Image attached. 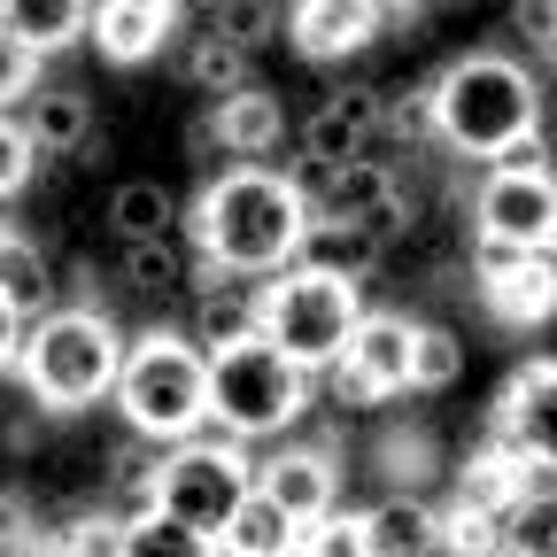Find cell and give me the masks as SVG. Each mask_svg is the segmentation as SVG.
I'll return each mask as SVG.
<instances>
[{"label": "cell", "mask_w": 557, "mask_h": 557, "mask_svg": "<svg viewBox=\"0 0 557 557\" xmlns=\"http://www.w3.org/2000/svg\"><path fill=\"white\" fill-rule=\"evenodd\" d=\"M302 233H310V201H302V186L278 163H225V171H209V186L186 209V248L201 263L248 271V278H271L278 263H295Z\"/></svg>", "instance_id": "cell-1"}, {"label": "cell", "mask_w": 557, "mask_h": 557, "mask_svg": "<svg viewBox=\"0 0 557 557\" xmlns=\"http://www.w3.org/2000/svg\"><path fill=\"white\" fill-rule=\"evenodd\" d=\"M434 101V148L465 163H504L511 148L542 139V70L519 54H457L426 78Z\"/></svg>", "instance_id": "cell-2"}, {"label": "cell", "mask_w": 557, "mask_h": 557, "mask_svg": "<svg viewBox=\"0 0 557 557\" xmlns=\"http://www.w3.org/2000/svg\"><path fill=\"white\" fill-rule=\"evenodd\" d=\"M116 364H124L116 318L101 302H54L24 325V348L9 372L24 380V403H39L47 418H78V410L109 403Z\"/></svg>", "instance_id": "cell-3"}, {"label": "cell", "mask_w": 557, "mask_h": 557, "mask_svg": "<svg viewBox=\"0 0 557 557\" xmlns=\"http://www.w3.org/2000/svg\"><path fill=\"white\" fill-rule=\"evenodd\" d=\"M109 403L124 410V434L148 442H186L209 426V348L178 325H148L124 333V364Z\"/></svg>", "instance_id": "cell-4"}, {"label": "cell", "mask_w": 557, "mask_h": 557, "mask_svg": "<svg viewBox=\"0 0 557 557\" xmlns=\"http://www.w3.org/2000/svg\"><path fill=\"white\" fill-rule=\"evenodd\" d=\"M310 410V372L278 357L263 333L209 348V426L233 442H278Z\"/></svg>", "instance_id": "cell-5"}, {"label": "cell", "mask_w": 557, "mask_h": 557, "mask_svg": "<svg viewBox=\"0 0 557 557\" xmlns=\"http://www.w3.org/2000/svg\"><path fill=\"white\" fill-rule=\"evenodd\" d=\"M357 318H364V287L318 271V263H278L256 295V333L278 357H295L302 372H325L341 357V341L357 333Z\"/></svg>", "instance_id": "cell-6"}, {"label": "cell", "mask_w": 557, "mask_h": 557, "mask_svg": "<svg viewBox=\"0 0 557 557\" xmlns=\"http://www.w3.org/2000/svg\"><path fill=\"white\" fill-rule=\"evenodd\" d=\"M248 487H256L248 442H233V434H218V426H201V434H186V442H163L156 511H171V519H186V527H201V534H218V527L240 511Z\"/></svg>", "instance_id": "cell-7"}, {"label": "cell", "mask_w": 557, "mask_h": 557, "mask_svg": "<svg viewBox=\"0 0 557 557\" xmlns=\"http://www.w3.org/2000/svg\"><path fill=\"white\" fill-rule=\"evenodd\" d=\"M472 233L480 240H504V248H527V256H557V171H549L542 139L511 148L504 163H480Z\"/></svg>", "instance_id": "cell-8"}, {"label": "cell", "mask_w": 557, "mask_h": 557, "mask_svg": "<svg viewBox=\"0 0 557 557\" xmlns=\"http://www.w3.org/2000/svg\"><path fill=\"white\" fill-rule=\"evenodd\" d=\"M410 333H418V318H403V310H364L357 333L341 341V357H333L325 372H310V380H325L333 410L395 403V395H410Z\"/></svg>", "instance_id": "cell-9"}, {"label": "cell", "mask_w": 557, "mask_h": 557, "mask_svg": "<svg viewBox=\"0 0 557 557\" xmlns=\"http://www.w3.org/2000/svg\"><path fill=\"white\" fill-rule=\"evenodd\" d=\"M465 271H472V287H480L496 325H549L557 318V256H527V248H504V240L472 233Z\"/></svg>", "instance_id": "cell-10"}, {"label": "cell", "mask_w": 557, "mask_h": 557, "mask_svg": "<svg viewBox=\"0 0 557 557\" xmlns=\"http://www.w3.org/2000/svg\"><path fill=\"white\" fill-rule=\"evenodd\" d=\"M487 434H496L519 465L557 472V357H534V364H519V372L496 387Z\"/></svg>", "instance_id": "cell-11"}, {"label": "cell", "mask_w": 557, "mask_h": 557, "mask_svg": "<svg viewBox=\"0 0 557 557\" xmlns=\"http://www.w3.org/2000/svg\"><path fill=\"white\" fill-rule=\"evenodd\" d=\"M387 24V0H287V39L302 62H341L364 54Z\"/></svg>", "instance_id": "cell-12"}, {"label": "cell", "mask_w": 557, "mask_h": 557, "mask_svg": "<svg viewBox=\"0 0 557 557\" xmlns=\"http://www.w3.org/2000/svg\"><path fill=\"white\" fill-rule=\"evenodd\" d=\"M256 295H263V278L218 271V263L194 256V278H186V333H194L201 348L248 341V333H256Z\"/></svg>", "instance_id": "cell-13"}, {"label": "cell", "mask_w": 557, "mask_h": 557, "mask_svg": "<svg viewBox=\"0 0 557 557\" xmlns=\"http://www.w3.org/2000/svg\"><path fill=\"white\" fill-rule=\"evenodd\" d=\"M256 487H263L278 511H295V519L310 527L318 511H333V504H341V457H333V449H318V442H287V449L256 457Z\"/></svg>", "instance_id": "cell-14"}, {"label": "cell", "mask_w": 557, "mask_h": 557, "mask_svg": "<svg viewBox=\"0 0 557 557\" xmlns=\"http://www.w3.org/2000/svg\"><path fill=\"white\" fill-rule=\"evenodd\" d=\"M380 139V86H333L310 116H302V156L310 163H357Z\"/></svg>", "instance_id": "cell-15"}, {"label": "cell", "mask_w": 557, "mask_h": 557, "mask_svg": "<svg viewBox=\"0 0 557 557\" xmlns=\"http://www.w3.org/2000/svg\"><path fill=\"white\" fill-rule=\"evenodd\" d=\"M178 32V0H94V24L86 39L116 62V70H139V62H156Z\"/></svg>", "instance_id": "cell-16"}, {"label": "cell", "mask_w": 557, "mask_h": 557, "mask_svg": "<svg viewBox=\"0 0 557 557\" xmlns=\"http://www.w3.org/2000/svg\"><path fill=\"white\" fill-rule=\"evenodd\" d=\"M186 278H194V248H186V233L124 240V256H116V287H124L132 302H148V310L186 302Z\"/></svg>", "instance_id": "cell-17"}, {"label": "cell", "mask_w": 557, "mask_h": 557, "mask_svg": "<svg viewBox=\"0 0 557 557\" xmlns=\"http://www.w3.org/2000/svg\"><path fill=\"white\" fill-rule=\"evenodd\" d=\"M218 148L233 156V163H271L278 156V139H287V101L278 94H263V86H240V94H225L218 101Z\"/></svg>", "instance_id": "cell-18"}, {"label": "cell", "mask_w": 557, "mask_h": 557, "mask_svg": "<svg viewBox=\"0 0 557 557\" xmlns=\"http://www.w3.org/2000/svg\"><path fill=\"white\" fill-rule=\"evenodd\" d=\"M0 302H9L24 325L39 318V310H54L62 302V278H54V256L24 233V225H0Z\"/></svg>", "instance_id": "cell-19"}, {"label": "cell", "mask_w": 557, "mask_h": 557, "mask_svg": "<svg viewBox=\"0 0 557 557\" xmlns=\"http://www.w3.org/2000/svg\"><path fill=\"white\" fill-rule=\"evenodd\" d=\"M496 557H557V472H527V487L496 511Z\"/></svg>", "instance_id": "cell-20"}, {"label": "cell", "mask_w": 557, "mask_h": 557, "mask_svg": "<svg viewBox=\"0 0 557 557\" xmlns=\"http://www.w3.org/2000/svg\"><path fill=\"white\" fill-rule=\"evenodd\" d=\"M372 557H418V549H442V504H426L418 487H387V496L364 511Z\"/></svg>", "instance_id": "cell-21"}, {"label": "cell", "mask_w": 557, "mask_h": 557, "mask_svg": "<svg viewBox=\"0 0 557 557\" xmlns=\"http://www.w3.org/2000/svg\"><path fill=\"white\" fill-rule=\"evenodd\" d=\"M295 549H302V519L278 511L263 487H248L240 511L218 527V557H295Z\"/></svg>", "instance_id": "cell-22"}, {"label": "cell", "mask_w": 557, "mask_h": 557, "mask_svg": "<svg viewBox=\"0 0 557 557\" xmlns=\"http://www.w3.org/2000/svg\"><path fill=\"white\" fill-rule=\"evenodd\" d=\"M24 101H32L24 132H32L39 156H86V139H94V101H86L78 86H32Z\"/></svg>", "instance_id": "cell-23"}, {"label": "cell", "mask_w": 557, "mask_h": 557, "mask_svg": "<svg viewBox=\"0 0 557 557\" xmlns=\"http://www.w3.org/2000/svg\"><path fill=\"white\" fill-rule=\"evenodd\" d=\"M86 24H94V0H0V32H16L39 62L78 47Z\"/></svg>", "instance_id": "cell-24"}, {"label": "cell", "mask_w": 557, "mask_h": 557, "mask_svg": "<svg viewBox=\"0 0 557 557\" xmlns=\"http://www.w3.org/2000/svg\"><path fill=\"white\" fill-rule=\"evenodd\" d=\"M403 186V171L387 156H357V163H333L310 194V218H364V209H380L387 194Z\"/></svg>", "instance_id": "cell-25"}, {"label": "cell", "mask_w": 557, "mask_h": 557, "mask_svg": "<svg viewBox=\"0 0 557 557\" xmlns=\"http://www.w3.org/2000/svg\"><path fill=\"white\" fill-rule=\"evenodd\" d=\"M295 263H318V271H333V278H364L387 263V248L357 225V218H310V233H302V256Z\"/></svg>", "instance_id": "cell-26"}, {"label": "cell", "mask_w": 557, "mask_h": 557, "mask_svg": "<svg viewBox=\"0 0 557 557\" xmlns=\"http://www.w3.org/2000/svg\"><path fill=\"white\" fill-rule=\"evenodd\" d=\"M109 233L116 240H163V233H186V209L163 178H124L109 194Z\"/></svg>", "instance_id": "cell-27"}, {"label": "cell", "mask_w": 557, "mask_h": 557, "mask_svg": "<svg viewBox=\"0 0 557 557\" xmlns=\"http://www.w3.org/2000/svg\"><path fill=\"white\" fill-rule=\"evenodd\" d=\"M178 70H186V86L194 94H240V86H256V62H248V47H233L225 32H194L186 39V54H178Z\"/></svg>", "instance_id": "cell-28"}, {"label": "cell", "mask_w": 557, "mask_h": 557, "mask_svg": "<svg viewBox=\"0 0 557 557\" xmlns=\"http://www.w3.org/2000/svg\"><path fill=\"white\" fill-rule=\"evenodd\" d=\"M116 557H218V534H201V527H186V519L148 504V511L124 519V549Z\"/></svg>", "instance_id": "cell-29"}, {"label": "cell", "mask_w": 557, "mask_h": 557, "mask_svg": "<svg viewBox=\"0 0 557 557\" xmlns=\"http://www.w3.org/2000/svg\"><path fill=\"white\" fill-rule=\"evenodd\" d=\"M465 372V341L449 325H418L410 333V395H442Z\"/></svg>", "instance_id": "cell-30"}, {"label": "cell", "mask_w": 557, "mask_h": 557, "mask_svg": "<svg viewBox=\"0 0 557 557\" xmlns=\"http://www.w3.org/2000/svg\"><path fill=\"white\" fill-rule=\"evenodd\" d=\"M156 465H163V442H148V434H132V442L109 457L116 519H132V511H148V504H156Z\"/></svg>", "instance_id": "cell-31"}, {"label": "cell", "mask_w": 557, "mask_h": 557, "mask_svg": "<svg viewBox=\"0 0 557 557\" xmlns=\"http://www.w3.org/2000/svg\"><path fill=\"white\" fill-rule=\"evenodd\" d=\"M278 24H287V9H278V0H218V9H209V32H225L233 47H271L278 39Z\"/></svg>", "instance_id": "cell-32"}, {"label": "cell", "mask_w": 557, "mask_h": 557, "mask_svg": "<svg viewBox=\"0 0 557 557\" xmlns=\"http://www.w3.org/2000/svg\"><path fill=\"white\" fill-rule=\"evenodd\" d=\"M380 139H395V148H434V101L426 86H410V94H380Z\"/></svg>", "instance_id": "cell-33"}, {"label": "cell", "mask_w": 557, "mask_h": 557, "mask_svg": "<svg viewBox=\"0 0 557 557\" xmlns=\"http://www.w3.org/2000/svg\"><path fill=\"white\" fill-rule=\"evenodd\" d=\"M295 557H372V534H364V511H318L302 527V549Z\"/></svg>", "instance_id": "cell-34"}, {"label": "cell", "mask_w": 557, "mask_h": 557, "mask_svg": "<svg viewBox=\"0 0 557 557\" xmlns=\"http://www.w3.org/2000/svg\"><path fill=\"white\" fill-rule=\"evenodd\" d=\"M124 549V519L116 511H78L62 527V557H116Z\"/></svg>", "instance_id": "cell-35"}, {"label": "cell", "mask_w": 557, "mask_h": 557, "mask_svg": "<svg viewBox=\"0 0 557 557\" xmlns=\"http://www.w3.org/2000/svg\"><path fill=\"white\" fill-rule=\"evenodd\" d=\"M32 171H39V148H32V132H24L16 116H0V201H16V194L32 186Z\"/></svg>", "instance_id": "cell-36"}, {"label": "cell", "mask_w": 557, "mask_h": 557, "mask_svg": "<svg viewBox=\"0 0 557 557\" xmlns=\"http://www.w3.org/2000/svg\"><path fill=\"white\" fill-rule=\"evenodd\" d=\"M32 86H39V54L16 32H0V101H24Z\"/></svg>", "instance_id": "cell-37"}, {"label": "cell", "mask_w": 557, "mask_h": 557, "mask_svg": "<svg viewBox=\"0 0 557 557\" xmlns=\"http://www.w3.org/2000/svg\"><path fill=\"white\" fill-rule=\"evenodd\" d=\"M511 9V24L527 32V47H549L557 39V0H504Z\"/></svg>", "instance_id": "cell-38"}, {"label": "cell", "mask_w": 557, "mask_h": 557, "mask_svg": "<svg viewBox=\"0 0 557 557\" xmlns=\"http://www.w3.org/2000/svg\"><path fill=\"white\" fill-rule=\"evenodd\" d=\"M186 148H194V163H218V156H225V148H218V124H209V116L186 124Z\"/></svg>", "instance_id": "cell-39"}, {"label": "cell", "mask_w": 557, "mask_h": 557, "mask_svg": "<svg viewBox=\"0 0 557 557\" xmlns=\"http://www.w3.org/2000/svg\"><path fill=\"white\" fill-rule=\"evenodd\" d=\"M16 348H24V318H16L9 302H0V372L16 364Z\"/></svg>", "instance_id": "cell-40"}, {"label": "cell", "mask_w": 557, "mask_h": 557, "mask_svg": "<svg viewBox=\"0 0 557 557\" xmlns=\"http://www.w3.org/2000/svg\"><path fill=\"white\" fill-rule=\"evenodd\" d=\"M418 9H434V0H387V16H418Z\"/></svg>", "instance_id": "cell-41"}, {"label": "cell", "mask_w": 557, "mask_h": 557, "mask_svg": "<svg viewBox=\"0 0 557 557\" xmlns=\"http://www.w3.org/2000/svg\"><path fill=\"white\" fill-rule=\"evenodd\" d=\"M201 9H218V0H201Z\"/></svg>", "instance_id": "cell-42"}]
</instances>
